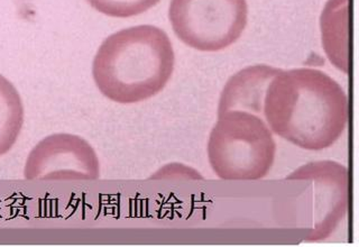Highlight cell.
Returning a JSON list of instances; mask_svg holds the SVG:
<instances>
[{"label":"cell","instance_id":"cell-5","mask_svg":"<svg viewBox=\"0 0 359 247\" xmlns=\"http://www.w3.org/2000/svg\"><path fill=\"white\" fill-rule=\"evenodd\" d=\"M100 163L93 146L78 135L54 134L34 146L24 178L31 181L98 180Z\"/></svg>","mask_w":359,"mask_h":247},{"label":"cell","instance_id":"cell-9","mask_svg":"<svg viewBox=\"0 0 359 247\" xmlns=\"http://www.w3.org/2000/svg\"><path fill=\"white\" fill-rule=\"evenodd\" d=\"M95 11L114 18L137 16L153 8L160 0H87Z\"/></svg>","mask_w":359,"mask_h":247},{"label":"cell","instance_id":"cell-7","mask_svg":"<svg viewBox=\"0 0 359 247\" xmlns=\"http://www.w3.org/2000/svg\"><path fill=\"white\" fill-rule=\"evenodd\" d=\"M321 34L325 53L334 67L349 71L348 0H329L321 15Z\"/></svg>","mask_w":359,"mask_h":247},{"label":"cell","instance_id":"cell-8","mask_svg":"<svg viewBox=\"0 0 359 247\" xmlns=\"http://www.w3.org/2000/svg\"><path fill=\"white\" fill-rule=\"evenodd\" d=\"M24 106L14 84L0 74V156L7 154L20 138Z\"/></svg>","mask_w":359,"mask_h":247},{"label":"cell","instance_id":"cell-6","mask_svg":"<svg viewBox=\"0 0 359 247\" xmlns=\"http://www.w3.org/2000/svg\"><path fill=\"white\" fill-rule=\"evenodd\" d=\"M280 69L258 65L245 67L228 80L219 100L218 115L228 110H245L263 115V102L269 82Z\"/></svg>","mask_w":359,"mask_h":247},{"label":"cell","instance_id":"cell-3","mask_svg":"<svg viewBox=\"0 0 359 247\" xmlns=\"http://www.w3.org/2000/svg\"><path fill=\"white\" fill-rule=\"evenodd\" d=\"M275 156L276 142L261 116L245 110H228L218 115L208 140V159L219 179H264Z\"/></svg>","mask_w":359,"mask_h":247},{"label":"cell","instance_id":"cell-4","mask_svg":"<svg viewBox=\"0 0 359 247\" xmlns=\"http://www.w3.org/2000/svg\"><path fill=\"white\" fill-rule=\"evenodd\" d=\"M168 18L180 41L218 52L238 41L248 22L246 0H171Z\"/></svg>","mask_w":359,"mask_h":247},{"label":"cell","instance_id":"cell-1","mask_svg":"<svg viewBox=\"0 0 359 247\" xmlns=\"http://www.w3.org/2000/svg\"><path fill=\"white\" fill-rule=\"evenodd\" d=\"M263 115L275 135L301 149L321 151L347 128L349 102L341 86L323 71L280 70L267 87Z\"/></svg>","mask_w":359,"mask_h":247},{"label":"cell","instance_id":"cell-2","mask_svg":"<svg viewBox=\"0 0 359 247\" xmlns=\"http://www.w3.org/2000/svg\"><path fill=\"white\" fill-rule=\"evenodd\" d=\"M175 65L171 39L151 25L125 28L104 39L93 63L100 93L118 104H136L160 93Z\"/></svg>","mask_w":359,"mask_h":247}]
</instances>
